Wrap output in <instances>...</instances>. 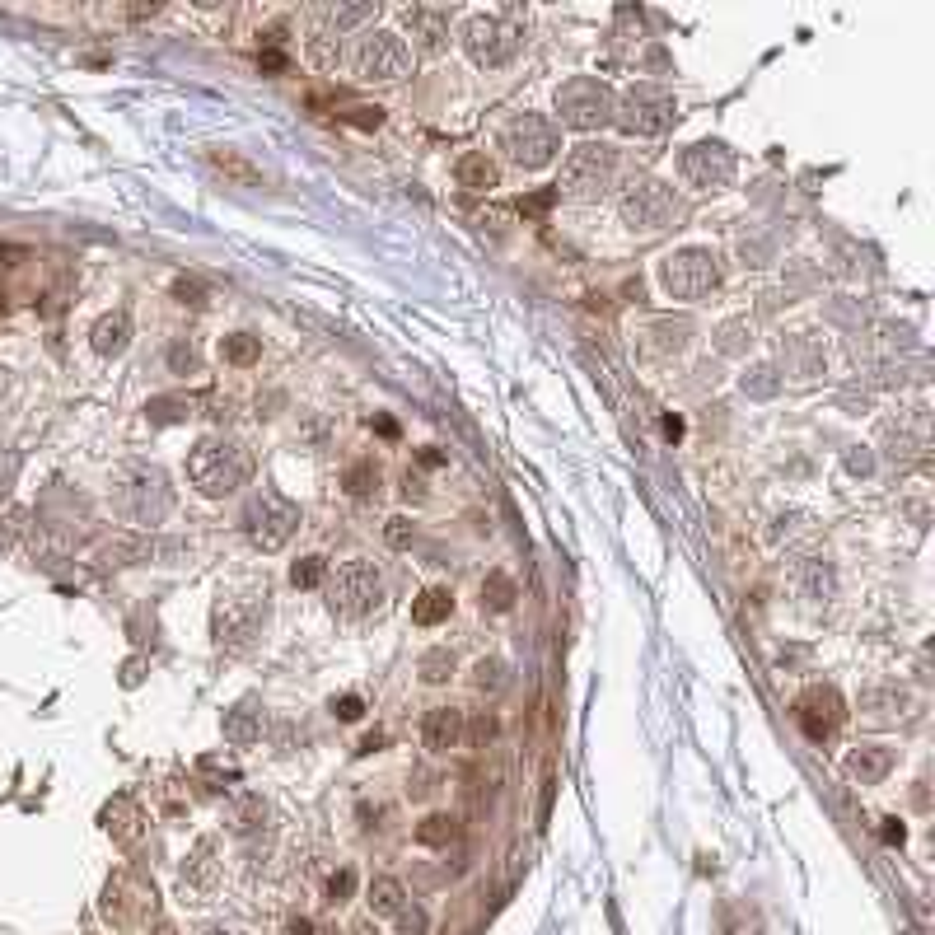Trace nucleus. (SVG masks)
Instances as JSON below:
<instances>
[{
	"label": "nucleus",
	"instance_id": "obj_48",
	"mask_svg": "<svg viewBox=\"0 0 935 935\" xmlns=\"http://www.w3.org/2000/svg\"><path fill=\"white\" fill-rule=\"evenodd\" d=\"M169 360H173V370H197V351H192V346H183V342L169 351Z\"/></svg>",
	"mask_w": 935,
	"mask_h": 935
},
{
	"label": "nucleus",
	"instance_id": "obj_14",
	"mask_svg": "<svg viewBox=\"0 0 935 935\" xmlns=\"http://www.w3.org/2000/svg\"><path fill=\"white\" fill-rule=\"evenodd\" d=\"M678 173L688 178L692 187H706V192H716V187H730L734 178V150L720 141H697L683 150V159H678Z\"/></svg>",
	"mask_w": 935,
	"mask_h": 935
},
{
	"label": "nucleus",
	"instance_id": "obj_18",
	"mask_svg": "<svg viewBox=\"0 0 935 935\" xmlns=\"http://www.w3.org/2000/svg\"><path fill=\"white\" fill-rule=\"evenodd\" d=\"M781 365H786V374H795V379H814V374H823V365H828V351H823V342L814 332H795V337L781 342Z\"/></svg>",
	"mask_w": 935,
	"mask_h": 935
},
{
	"label": "nucleus",
	"instance_id": "obj_49",
	"mask_svg": "<svg viewBox=\"0 0 935 935\" xmlns=\"http://www.w3.org/2000/svg\"><path fill=\"white\" fill-rule=\"evenodd\" d=\"M346 122H356V127H379V122H384V108H351Z\"/></svg>",
	"mask_w": 935,
	"mask_h": 935
},
{
	"label": "nucleus",
	"instance_id": "obj_3",
	"mask_svg": "<svg viewBox=\"0 0 935 935\" xmlns=\"http://www.w3.org/2000/svg\"><path fill=\"white\" fill-rule=\"evenodd\" d=\"M613 183H618V150L604 141H580L561 164L557 192L571 202H599V197H608Z\"/></svg>",
	"mask_w": 935,
	"mask_h": 935
},
{
	"label": "nucleus",
	"instance_id": "obj_39",
	"mask_svg": "<svg viewBox=\"0 0 935 935\" xmlns=\"http://www.w3.org/2000/svg\"><path fill=\"white\" fill-rule=\"evenodd\" d=\"M211 164H216L220 173H230V178H239V183H248V187L262 183V173L253 169V164H244L239 155H230V150H225V155H220V150H211Z\"/></svg>",
	"mask_w": 935,
	"mask_h": 935
},
{
	"label": "nucleus",
	"instance_id": "obj_30",
	"mask_svg": "<svg viewBox=\"0 0 935 935\" xmlns=\"http://www.w3.org/2000/svg\"><path fill=\"white\" fill-rule=\"evenodd\" d=\"M753 346V318H730L716 328V351L720 356H744Z\"/></svg>",
	"mask_w": 935,
	"mask_h": 935
},
{
	"label": "nucleus",
	"instance_id": "obj_2",
	"mask_svg": "<svg viewBox=\"0 0 935 935\" xmlns=\"http://www.w3.org/2000/svg\"><path fill=\"white\" fill-rule=\"evenodd\" d=\"M248 473H253L248 449L234 445V440H220V435H206L202 445L187 454V482L202 496H230L248 482Z\"/></svg>",
	"mask_w": 935,
	"mask_h": 935
},
{
	"label": "nucleus",
	"instance_id": "obj_41",
	"mask_svg": "<svg viewBox=\"0 0 935 935\" xmlns=\"http://www.w3.org/2000/svg\"><path fill=\"white\" fill-rule=\"evenodd\" d=\"M145 412H150V421L169 426V421H183V417H187V403H183V398H155V403L145 407Z\"/></svg>",
	"mask_w": 935,
	"mask_h": 935
},
{
	"label": "nucleus",
	"instance_id": "obj_7",
	"mask_svg": "<svg viewBox=\"0 0 935 935\" xmlns=\"http://www.w3.org/2000/svg\"><path fill=\"white\" fill-rule=\"evenodd\" d=\"M613 122L627 136H664L678 122V99L660 85H632L613 108Z\"/></svg>",
	"mask_w": 935,
	"mask_h": 935
},
{
	"label": "nucleus",
	"instance_id": "obj_51",
	"mask_svg": "<svg viewBox=\"0 0 935 935\" xmlns=\"http://www.w3.org/2000/svg\"><path fill=\"white\" fill-rule=\"evenodd\" d=\"M262 66H267V71H286V57H276V52H267V57H262Z\"/></svg>",
	"mask_w": 935,
	"mask_h": 935
},
{
	"label": "nucleus",
	"instance_id": "obj_6",
	"mask_svg": "<svg viewBox=\"0 0 935 935\" xmlns=\"http://www.w3.org/2000/svg\"><path fill=\"white\" fill-rule=\"evenodd\" d=\"M300 529V505L286 501L281 491H258L244 510V533L258 552H281Z\"/></svg>",
	"mask_w": 935,
	"mask_h": 935
},
{
	"label": "nucleus",
	"instance_id": "obj_53",
	"mask_svg": "<svg viewBox=\"0 0 935 935\" xmlns=\"http://www.w3.org/2000/svg\"><path fill=\"white\" fill-rule=\"evenodd\" d=\"M0 309H5V295H0Z\"/></svg>",
	"mask_w": 935,
	"mask_h": 935
},
{
	"label": "nucleus",
	"instance_id": "obj_42",
	"mask_svg": "<svg viewBox=\"0 0 935 935\" xmlns=\"http://www.w3.org/2000/svg\"><path fill=\"white\" fill-rule=\"evenodd\" d=\"M351 893H356V870H351V865L332 870V879H328V898H332V903H346Z\"/></svg>",
	"mask_w": 935,
	"mask_h": 935
},
{
	"label": "nucleus",
	"instance_id": "obj_10",
	"mask_svg": "<svg viewBox=\"0 0 935 935\" xmlns=\"http://www.w3.org/2000/svg\"><path fill=\"white\" fill-rule=\"evenodd\" d=\"M501 150L510 155V164H519V169H543V164H552V155L561 150V141H557V127H552L547 117L519 113L515 122H505Z\"/></svg>",
	"mask_w": 935,
	"mask_h": 935
},
{
	"label": "nucleus",
	"instance_id": "obj_13",
	"mask_svg": "<svg viewBox=\"0 0 935 935\" xmlns=\"http://www.w3.org/2000/svg\"><path fill=\"white\" fill-rule=\"evenodd\" d=\"M356 71L365 75V80H403L407 71H412V47L398 38V33H370V38H360L356 47Z\"/></svg>",
	"mask_w": 935,
	"mask_h": 935
},
{
	"label": "nucleus",
	"instance_id": "obj_24",
	"mask_svg": "<svg viewBox=\"0 0 935 935\" xmlns=\"http://www.w3.org/2000/svg\"><path fill=\"white\" fill-rule=\"evenodd\" d=\"M907 706H912V697H907L898 683H889V688H870V692L861 697V711H865L870 720H898Z\"/></svg>",
	"mask_w": 935,
	"mask_h": 935
},
{
	"label": "nucleus",
	"instance_id": "obj_38",
	"mask_svg": "<svg viewBox=\"0 0 935 935\" xmlns=\"http://www.w3.org/2000/svg\"><path fill=\"white\" fill-rule=\"evenodd\" d=\"M323 580H328V561L323 557H304L290 566V585H295V590H318Z\"/></svg>",
	"mask_w": 935,
	"mask_h": 935
},
{
	"label": "nucleus",
	"instance_id": "obj_9",
	"mask_svg": "<svg viewBox=\"0 0 935 935\" xmlns=\"http://www.w3.org/2000/svg\"><path fill=\"white\" fill-rule=\"evenodd\" d=\"M660 286L674 300H702L706 290L720 286V258L711 248H678L660 262Z\"/></svg>",
	"mask_w": 935,
	"mask_h": 935
},
{
	"label": "nucleus",
	"instance_id": "obj_27",
	"mask_svg": "<svg viewBox=\"0 0 935 935\" xmlns=\"http://www.w3.org/2000/svg\"><path fill=\"white\" fill-rule=\"evenodd\" d=\"M342 487H346L351 501H370V496H379V463L374 459L351 463V468L342 473Z\"/></svg>",
	"mask_w": 935,
	"mask_h": 935
},
{
	"label": "nucleus",
	"instance_id": "obj_52",
	"mask_svg": "<svg viewBox=\"0 0 935 935\" xmlns=\"http://www.w3.org/2000/svg\"><path fill=\"white\" fill-rule=\"evenodd\" d=\"M202 935H234V931H225V926H211V931H202Z\"/></svg>",
	"mask_w": 935,
	"mask_h": 935
},
{
	"label": "nucleus",
	"instance_id": "obj_4",
	"mask_svg": "<svg viewBox=\"0 0 935 935\" xmlns=\"http://www.w3.org/2000/svg\"><path fill=\"white\" fill-rule=\"evenodd\" d=\"M552 108H557L561 127H571V131H599V127H608V122H613L618 94H613V89H608L599 75H571V80L557 89Z\"/></svg>",
	"mask_w": 935,
	"mask_h": 935
},
{
	"label": "nucleus",
	"instance_id": "obj_15",
	"mask_svg": "<svg viewBox=\"0 0 935 935\" xmlns=\"http://www.w3.org/2000/svg\"><path fill=\"white\" fill-rule=\"evenodd\" d=\"M795 716H800V725H805L809 739H828V734L842 725V697H837L833 688L814 683V688L800 692V702H795Z\"/></svg>",
	"mask_w": 935,
	"mask_h": 935
},
{
	"label": "nucleus",
	"instance_id": "obj_45",
	"mask_svg": "<svg viewBox=\"0 0 935 935\" xmlns=\"http://www.w3.org/2000/svg\"><path fill=\"white\" fill-rule=\"evenodd\" d=\"M847 468H851V473H875V459H870V449H865V445H851L847 449Z\"/></svg>",
	"mask_w": 935,
	"mask_h": 935
},
{
	"label": "nucleus",
	"instance_id": "obj_20",
	"mask_svg": "<svg viewBox=\"0 0 935 935\" xmlns=\"http://www.w3.org/2000/svg\"><path fill=\"white\" fill-rule=\"evenodd\" d=\"M889 772H893V748H884V744H865L847 758V777L861 781V786H875V781H884Z\"/></svg>",
	"mask_w": 935,
	"mask_h": 935
},
{
	"label": "nucleus",
	"instance_id": "obj_37",
	"mask_svg": "<svg viewBox=\"0 0 935 935\" xmlns=\"http://www.w3.org/2000/svg\"><path fill=\"white\" fill-rule=\"evenodd\" d=\"M220 356L230 360V365H253V360L262 356V342L253 332H230V337L220 342Z\"/></svg>",
	"mask_w": 935,
	"mask_h": 935
},
{
	"label": "nucleus",
	"instance_id": "obj_31",
	"mask_svg": "<svg viewBox=\"0 0 935 935\" xmlns=\"http://www.w3.org/2000/svg\"><path fill=\"white\" fill-rule=\"evenodd\" d=\"M519 599L515 580L505 576V571H491L487 580H482V608H491V613H510Z\"/></svg>",
	"mask_w": 935,
	"mask_h": 935
},
{
	"label": "nucleus",
	"instance_id": "obj_32",
	"mask_svg": "<svg viewBox=\"0 0 935 935\" xmlns=\"http://www.w3.org/2000/svg\"><path fill=\"white\" fill-rule=\"evenodd\" d=\"M267 823V800L262 795H239L230 805V828L234 833H253V828H262Z\"/></svg>",
	"mask_w": 935,
	"mask_h": 935
},
{
	"label": "nucleus",
	"instance_id": "obj_44",
	"mask_svg": "<svg viewBox=\"0 0 935 935\" xmlns=\"http://www.w3.org/2000/svg\"><path fill=\"white\" fill-rule=\"evenodd\" d=\"M384 538H389L393 547H412V519L393 515V519H389V529H384Z\"/></svg>",
	"mask_w": 935,
	"mask_h": 935
},
{
	"label": "nucleus",
	"instance_id": "obj_5",
	"mask_svg": "<svg viewBox=\"0 0 935 935\" xmlns=\"http://www.w3.org/2000/svg\"><path fill=\"white\" fill-rule=\"evenodd\" d=\"M618 211H622V225H627V230L660 234L664 225H674L678 197H674V187L660 183V178H632V183L618 192Z\"/></svg>",
	"mask_w": 935,
	"mask_h": 935
},
{
	"label": "nucleus",
	"instance_id": "obj_46",
	"mask_svg": "<svg viewBox=\"0 0 935 935\" xmlns=\"http://www.w3.org/2000/svg\"><path fill=\"white\" fill-rule=\"evenodd\" d=\"M286 935H332L328 926H318L314 917H290L286 921Z\"/></svg>",
	"mask_w": 935,
	"mask_h": 935
},
{
	"label": "nucleus",
	"instance_id": "obj_19",
	"mask_svg": "<svg viewBox=\"0 0 935 935\" xmlns=\"http://www.w3.org/2000/svg\"><path fill=\"white\" fill-rule=\"evenodd\" d=\"M463 711L459 706H435V711H426V725H421V739H426V748L431 753H449V748L463 744Z\"/></svg>",
	"mask_w": 935,
	"mask_h": 935
},
{
	"label": "nucleus",
	"instance_id": "obj_50",
	"mask_svg": "<svg viewBox=\"0 0 935 935\" xmlns=\"http://www.w3.org/2000/svg\"><path fill=\"white\" fill-rule=\"evenodd\" d=\"M552 197H557V192H538V197H529V202H524V211H547V206H552Z\"/></svg>",
	"mask_w": 935,
	"mask_h": 935
},
{
	"label": "nucleus",
	"instance_id": "obj_35",
	"mask_svg": "<svg viewBox=\"0 0 935 935\" xmlns=\"http://www.w3.org/2000/svg\"><path fill=\"white\" fill-rule=\"evenodd\" d=\"M739 389H744L748 398H777L781 393V370L777 365H753V370H744Z\"/></svg>",
	"mask_w": 935,
	"mask_h": 935
},
{
	"label": "nucleus",
	"instance_id": "obj_16",
	"mask_svg": "<svg viewBox=\"0 0 935 935\" xmlns=\"http://www.w3.org/2000/svg\"><path fill=\"white\" fill-rule=\"evenodd\" d=\"M403 29L412 33V47L426 52V57H440V52L449 47V19L440 15V10H426V5L403 10Z\"/></svg>",
	"mask_w": 935,
	"mask_h": 935
},
{
	"label": "nucleus",
	"instance_id": "obj_34",
	"mask_svg": "<svg viewBox=\"0 0 935 935\" xmlns=\"http://www.w3.org/2000/svg\"><path fill=\"white\" fill-rule=\"evenodd\" d=\"M459 837V819L454 814H431V819L417 823V842L421 847H449Z\"/></svg>",
	"mask_w": 935,
	"mask_h": 935
},
{
	"label": "nucleus",
	"instance_id": "obj_21",
	"mask_svg": "<svg viewBox=\"0 0 935 935\" xmlns=\"http://www.w3.org/2000/svg\"><path fill=\"white\" fill-rule=\"evenodd\" d=\"M220 730H225V744H234V748L258 744V739H262V711L253 702H239L234 711H225Z\"/></svg>",
	"mask_w": 935,
	"mask_h": 935
},
{
	"label": "nucleus",
	"instance_id": "obj_12",
	"mask_svg": "<svg viewBox=\"0 0 935 935\" xmlns=\"http://www.w3.org/2000/svg\"><path fill=\"white\" fill-rule=\"evenodd\" d=\"M267 618V590L262 594H220L216 604V646L244 650Z\"/></svg>",
	"mask_w": 935,
	"mask_h": 935
},
{
	"label": "nucleus",
	"instance_id": "obj_11",
	"mask_svg": "<svg viewBox=\"0 0 935 935\" xmlns=\"http://www.w3.org/2000/svg\"><path fill=\"white\" fill-rule=\"evenodd\" d=\"M519 43H524V33H519L505 15H473L463 24V52H468L477 66H487V71L515 61Z\"/></svg>",
	"mask_w": 935,
	"mask_h": 935
},
{
	"label": "nucleus",
	"instance_id": "obj_36",
	"mask_svg": "<svg viewBox=\"0 0 935 935\" xmlns=\"http://www.w3.org/2000/svg\"><path fill=\"white\" fill-rule=\"evenodd\" d=\"M417 674H421V683H449V674H454V650L449 646H435V650H426L421 655V664H417Z\"/></svg>",
	"mask_w": 935,
	"mask_h": 935
},
{
	"label": "nucleus",
	"instance_id": "obj_26",
	"mask_svg": "<svg viewBox=\"0 0 935 935\" xmlns=\"http://www.w3.org/2000/svg\"><path fill=\"white\" fill-rule=\"evenodd\" d=\"M131 342V318L127 314H103L94 323V351L99 356H122Z\"/></svg>",
	"mask_w": 935,
	"mask_h": 935
},
{
	"label": "nucleus",
	"instance_id": "obj_8",
	"mask_svg": "<svg viewBox=\"0 0 935 935\" xmlns=\"http://www.w3.org/2000/svg\"><path fill=\"white\" fill-rule=\"evenodd\" d=\"M323 585H328L332 613H342V618H365V613L384 604V576H379L374 561H346V566H337V576H328Z\"/></svg>",
	"mask_w": 935,
	"mask_h": 935
},
{
	"label": "nucleus",
	"instance_id": "obj_1",
	"mask_svg": "<svg viewBox=\"0 0 935 935\" xmlns=\"http://www.w3.org/2000/svg\"><path fill=\"white\" fill-rule=\"evenodd\" d=\"M108 505H113L117 519L150 529L173 510V487L164 468H155V463H122L108 477Z\"/></svg>",
	"mask_w": 935,
	"mask_h": 935
},
{
	"label": "nucleus",
	"instance_id": "obj_40",
	"mask_svg": "<svg viewBox=\"0 0 935 935\" xmlns=\"http://www.w3.org/2000/svg\"><path fill=\"white\" fill-rule=\"evenodd\" d=\"M374 15H379L374 5H332L328 24L332 29H356V24H365V19H374Z\"/></svg>",
	"mask_w": 935,
	"mask_h": 935
},
{
	"label": "nucleus",
	"instance_id": "obj_29",
	"mask_svg": "<svg viewBox=\"0 0 935 935\" xmlns=\"http://www.w3.org/2000/svg\"><path fill=\"white\" fill-rule=\"evenodd\" d=\"M449 613H454V594L449 590H426L417 604H412V622H417V627H435V622H445Z\"/></svg>",
	"mask_w": 935,
	"mask_h": 935
},
{
	"label": "nucleus",
	"instance_id": "obj_25",
	"mask_svg": "<svg viewBox=\"0 0 935 935\" xmlns=\"http://www.w3.org/2000/svg\"><path fill=\"white\" fill-rule=\"evenodd\" d=\"M103 828H108L117 842H136V837H141V809H136V800L117 795L113 805L103 809Z\"/></svg>",
	"mask_w": 935,
	"mask_h": 935
},
{
	"label": "nucleus",
	"instance_id": "obj_33",
	"mask_svg": "<svg viewBox=\"0 0 935 935\" xmlns=\"http://www.w3.org/2000/svg\"><path fill=\"white\" fill-rule=\"evenodd\" d=\"M800 590H805V599H833L837 580H833V566H823V561H805L800 566Z\"/></svg>",
	"mask_w": 935,
	"mask_h": 935
},
{
	"label": "nucleus",
	"instance_id": "obj_23",
	"mask_svg": "<svg viewBox=\"0 0 935 935\" xmlns=\"http://www.w3.org/2000/svg\"><path fill=\"white\" fill-rule=\"evenodd\" d=\"M459 187H468V192H491V187H501L496 159H487L482 150H468V155L459 159Z\"/></svg>",
	"mask_w": 935,
	"mask_h": 935
},
{
	"label": "nucleus",
	"instance_id": "obj_43",
	"mask_svg": "<svg viewBox=\"0 0 935 935\" xmlns=\"http://www.w3.org/2000/svg\"><path fill=\"white\" fill-rule=\"evenodd\" d=\"M360 711H365V702H360L356 692H346V697H332V716H337V720H360Z\"/></svg>",
	"mask_w": 935,
	"mask_h": 935
},
{
	"label": "nucleus",
	"instance_id": "obj_47",
	"mask_svg": "<svg viewBox=\"0 0 935 935\" xmlns=\"http://www.w3.org/2000/svg\"><path fill=\"white\" fill-rule=\"evenodd\" d=\"M314 61H318V66H337V61H342V47H332L328 38H318V43H314Z\"/></svg>",
	"mask_w": 935,
	"mask_h": 935
},
{
	"label": "nucleus",
	"instance_id": "obj_28",
	"mask_svg": "<svg viewBox=\"0 0 935 935\" xmlns=\"http://www.w3.org/2000/svg\"><path fill=\"white\" fill-rule=\"evenodd\" d=\"M473 688L487 692V697L505 692V688H510V664H505L501 655H482V660L473 664Z\"/></svg>",
	"mask_w": 935,
	"mask_h": 935
},
{
	"label": "nucleus",
	"instance_id": "obj_22",
	"mask_svg": "<svg viewBox=\"0 0 935 935\" xmlns=\"http://www.w3.org/2000/svg\"><path fill=\"white\" fill-rule=\"evenodd\" d=\"M365 903H370L374 917H389L393 921V917H403V912H407V889L393 875H379V879H370Z\"/></svg>",
	"mask_w": 935,
	"mask_h": 935
},
{
	"label": "nucleus",
	"instance_id": "obj_17",
	"mask_svg": "<svg viewBox=\"0 0 935 935\" xmlns=\"http://www.w3.org/2000/svg\"><path fill=\"white\" fill-rule=\"evenodd\" d=\"M216 875H220L216 837H202V842L192 847V856H187V865H183V893L192 898V903H202L206 893L216 889Z\"/></svg>",
	"mask_w": 935,
	"mask_h": 935
}]
</instances>
